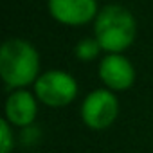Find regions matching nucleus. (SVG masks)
I'll return each instance as SVG.
<instances>
[{"label":"nucleus","mask_w":153,"mask_h":153,"mask_svg":"<svg viewBox=\"0 0 153 153\" xmlns=\"http://www.w3.org/2000/svg\"><path fill=\"white\" fill-rule=\"evenodd\" d=\"M40 56L22 38H9L0 49V76L11 88H24L40 78Z\"/></svg>","instance_id":"nucleus-1"},{"label":"nucleus","mask_w":153,"mask_h":153,"mask_svg":"<svg viewBox=\"0 0 153 153\" xmlns=\"http://www.w3.org/2000/svg\"><path fill=\"white\" fill-rule=\"evenodd\" d=\"M137 33V24L133 15L117 4L105 6L94 20V34L101 49L108 54H119L126 51Z\"/></svg>","instance_id":"nucleus-2"},{"label":"nucleus","mask_w":153,"mask_h":153,"mask_svg":"<svg viewBox=\"0 0 153 153\" xmlns=\"http://www.w3.org/2000/svg\"><path fill=\"white\" fill-rule=\"evenodd\" d=\"M34 92L47 106H67L78 96V83L63 70H49L36 79Z\"/></svg>","instance_id":"nucleus-3"},{"label":"nucleus","mask_w":153,"mask_h":153,"mask_svg":"<svg viewBox=\"0 0 153 153\" xmlns=\"http://www.w3.org/2000/svg\"><path fill=\"white\" fill-rule=\"evenodd\" d=\"M119 114V103L112 90H94L87 96L81 105V117L83 123L94 130L108 128Z\"/></svg>","instance_id":"nucleus-4"},{"label":"nucleus","mask_w":153,"mask_h":153,"mask_svg":"<svg viewBox=\"0 0 153 153\" xmlns=\"http://www.w3.org/2000/svg\"><path fill=\"white\" fill-rule=\"evenodd\" d=\"M51 16L63 24L79 27L96 20L97 16V0H49Z\"/></svg>","instance_id":"nucleus-5"},{"label":"nucleus","mask_w":153,"mask_h":153,"mask_svg":"<svg viewBox=\"0 0 153 153\" xmlns=\"http://www.w3.org/2000/svg\"><path fill=\"white\" fill-rule=\"evenodd\" d=\"M99 78L110 90H126L135 81V70L123 54H106L99 65Z\"/></svg>","instance_id":"nucleus-6"},{"label":"nucleus","mask_w":153,"mask_h":153,"mask_svg":"<svg viewBox=\"0 0 153 153\" xmlns=\"http://www.w3.org/2000/svg\"><path fill=\"white\" fill-rule=\"evenodd\" d=\"M38 106L34 96L27 90H15L6 103V117L15 126H29L36 117Z\"/></svg>","instance_id":"nucleus-7"},{"label":"nucleus","mask_w":153,"mask_h":153,"mask_svg":"<svg viewBox=\"0 0 153 153\" xmlns=\"http://www.w3.org/2000/svg\"><path fill=\"white\" fill-rule=\"evenodd\" d=\"M99 51H103V49H101V45H99V42L96 38H83L74 49L76 56H78L81 61H90V59L97 58Z\"/></svg>","instance_id":"nucleus-8"},{"label":"nucleus","mask_w":153,"mask_h":153,"mask_svg":"<svg viewBox=\"0 0 153 153\" xmlns=\"http://www.w3.org/2000/svg\"><path fill=\"white\" fill-rule=\"evenodd\" d=\"M0 139H2V142H0V153H11L15 140H13V131H11L7 119L0 121Z\"/></svg>","instance_id":"nucleus-9"}]
</instances>
